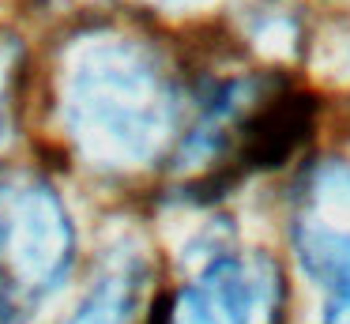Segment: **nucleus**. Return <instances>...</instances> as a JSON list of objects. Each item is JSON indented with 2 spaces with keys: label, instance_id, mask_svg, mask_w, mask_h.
I'll return each instance as SVG.
<instances>
[{
  "label": "nucleus",
  "instance_id": "nucleus-1",
  "mask_svg": "<svg viewBox=\"0 0 350 324\" xmlns=\"http://www.w3.org/2000/svg\"><path fill=\"white\" fill-rule=\"evenodd\" d=\"M68 125L106 166H139L174 128V87L132 38H91L68 64Z\"/></svg>",
  "mask_w": 350,
  "mask_h": 324
},
{
  "label": "nucleus",
  "instance_id": "nucleus-2",
  "mask_svg": "<svg viewBox=\"0 0 350 324\" xmlns=\"http://www.w3.org/2000/svg\"><path fill=\"white\" fill-rule=\"evenodd\" d=\"M76 256L68 208L31 173H0V316L38 306Z\"/></svg>",
  "mask_w": 350,
  "mask_h": 324
},
{
  "label": "nucleus",
  "instance_id": "nucleus-3",
  "mask_svg": "<svg viewBox=\"0 0 350 324\" xmlns=\"http://www.w3.org/2000/svg\"><path fill=\"white\" fill-rule=\"evenodd\" d=\"M294 245L305 271L324 286V324H350V166L327 162L301 188Z\"/></svg>",
  "mask_w": 350,
  "mask_h": 324
},
{
  "label": "nucleus",
  "instance_id": "nucleus-4",
  "mask_svg": "<svg viewBox=\"0 0 350 324\" xmlns=\"http://www.w3.org/2000/svg\"><path fill=\"white\" fill-rule=\"evenodd\" d=\"M275 271L260 260L219 256L174 294L162 324H267L275 316Z\"/></svg>",
  "mask_w": 350,
  "mask_h": 324
},
{
  "label": "nucleus",
  "instance_id": "nucleus-5",
  "mask_svg": "<svg viewBox=\"0 0 350 324\" xmlns=\"http://www.w3.org/2000/svg\"><path fill=\"white\" fill-rule=\"evenodd\" d=\"M136 298H139V271L132 264H124V268L109 271L87 294L68 324H132L136 321Z\"/></svg>",
  "mask_w": 350,
  "mask_h": 324
},
{
  "label": "nucleus",
  "instance_id": "nucleus-6",
  "mask_svg": "<svg viewBox=\"0 0 350 324\" xmlns=\"http://www.w3.org/2000/svg\"><path fill=\"white\" fill-rule=\"evenodd\" d=\"M16 75H19V45L0 30V132L16 105Z\"/></svg>",
  "mask_w": 350,
  "mask_h": 324
}]
</instances>
